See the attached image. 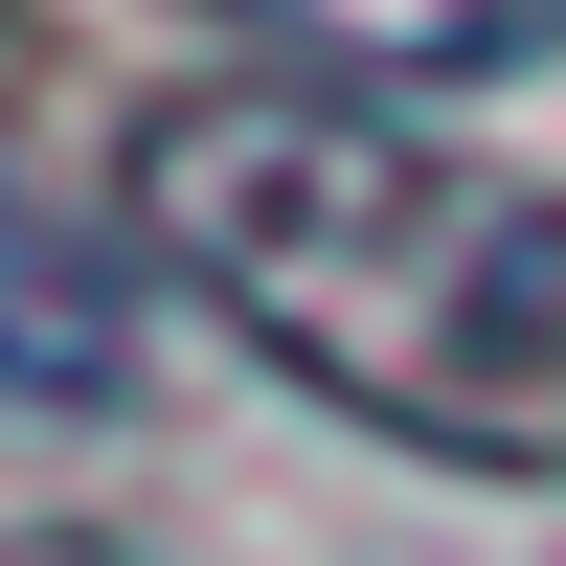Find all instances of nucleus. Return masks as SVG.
Masks as SVG:
<instances>
[{
    "label": "nucleus",
    "mask_w": 566,
    "mask_h": 566,
    "mask_svg": "<svg viewBox=\"0 0 566 566\" xmlns=\"http://www.w3.org/2000/svg\"><path fill=\"white\" fill-rule=\"evenodd\" d=\"M114 205L340 431L499 476V499L566 476V205L522 159L363 114V91H181V114H136Z\"/></svg>",
    "instance_id": "nucleus-1"
},
{
    "label": "nucleus",
    "mask_w": 566,
    "mask_h": 566,
    "mask_svg": "<svg viewBox=\"0 0 566 566\" xmlns=\"http://www.w3.org/2000/svg\"><path fill=\"white\" fill-rule=\"evenodd\" d=\"M227 23H272L317 91H476V69H522V45H566V0H227Z\"/></svg>",
    "instance_id": "nucleus-2"
},
{
    "label": "nucleus",
    "mask_w": 566,
    "mask_h": 566,
    "mask_svg": "<svg viewBox=\"0 0 566 566\" xmlns=\"http://www.w3.org/2000/svg\"><path fill=\"white\" fill-rule=\"evenodd\" d=\"M114 363H136V317H114V272L69 250V227L0 181V408H114Z\"/></svg>",
    "instance_id": "nucleus-3"
},
{
    "label": "nucleus",
    "mask_w": 566,
    "mask_h": 566,
    "mask_svg": "<svg viewBox=\"0 0 566 566\" xmlns=\"http://www.w3.org/2000/svg\"><path fill=\"white\" fill-rule=\"evenodd\" d=\"M0 566H136V544H91V522H23V544H0Z\"/></svg>",
    "instance_id": "nucleus-4"
}]
</instances>
